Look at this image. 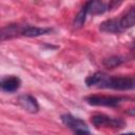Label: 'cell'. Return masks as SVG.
<instances>
[{"label": "cell", "mask_w": 135, "mask_h": 135, "mask_svg": "<svg viewBox=\"0 0 135 135\" xmlns=\"http://www.w3.org/2000/svg\"><path fill=\"white\" fill-rule=\"evenodd\" d=\"M85 84L89 88H102L117 91H129L134 89L135 81L133 77L109 76L103 72H96L86 77Z\"/></svg>", "instance_id": "cell-1"}, {"label": "cell", "mask_w": 135, "mask_h": 135, "mask_svg": "<svg viewBox=\"0 0 135 135\" xmlns=\"http://www.w3.org/2000/svg\"><path fill=\"white\" fill-rule=\"evenodd\" d=\"M85 102L94 107H110L114 108L128 100L123 96H113V95H90L84 98Z\"/></svg>", "instance_id": "cell-2"}, {"label": "cell", "mask_w": 135, "mask_h": 135, "mask_svg": "<svg viewBox=\"0 0 135 135\" xmlns=\"http://www.w3.org/2000/svg\"><path fill=\"white\" fill-rule=\"evenodd\" d=\"M91 122L96 129L100 128H112V129H122L126 122L121 118L111 117L104 114H96L91 117Z\"/></svg>", "instance_id": "cell-3"}, {"label": "cell", "mask_w": 135, "mask_h": 135, "mask_svg": "<svg viewBox=\"0 0 135 135\" xmlns=\"http://www.w3.org/2000/svg\"><path fill=\"white\" fill-rule=\"evenodd\" d=\"M61 121L68 129L73 131L75 134H89L91 132L88 124L82 119L75 117L72 114L66 113L61 115Z\"/></svg>", "instance_id": "cell-4"}, {"label": "cell", "mask_w": 135, "mask_h": 135, "mask_svg": "<svg viewBox=\"0 0 135 135\" xmlns=\"http://www.w3.org/2000/svg\"><path fill=\"white\" fill-rule=\"evenodd\" d=\"M18 103L24 111H26L31 114H35L39 111V103H38L37 99L30 94L20 95L18 97Z\"/></svg>", "instance_id": "cell-5"}, {"label": "cell", "mask_w": 135, "mask_h": 135, "mask_svg": "<svg viewBox=\"0 0 135 135\" xmlns=\"http://www.w3.org/2000/svg\"><path fill=\"white\" fill-rule=\"evenodd\" d=\"M21 86V80L15 75H9L0 78V89L7 93H14Z\"/></svg>", "instance_id": "cell-6"}, {"label": "cell", "mask_w": 135, "mask_h": 135, "mask_svg": "<svg viewBox=\"0 0 135 135\" xmlns=\"http://www.w3.org/2000/svg\"><path fill=\"white\" fill-rule=\"evenodd\" d=\"M82 7L86 15L92 16L101 15L107 11V5L102 0H89Z\"/></svg>", "instance_id": "cell-7"}, {"label": "cell", "mask_w": 135, "mask_h": 135, "mask_svg": "<svg viewBox=\"0 0 135 135\" xmlns=\"http://www.w3.org/2000/svg\"><path fill=\"white\" fill-rule=\"evenodd\" d=\"M99 30L103 33H109V34H120L123 32L120 25L119 18H112L102 21L99 24Z\"/></svg>", "instance_id": "cell-8"}, {"label": "cell", "mask_w": 135, "mask_h": 135, "mask_svg": "<svg viewBox=\"0 0 135 135\" xmlns=\"http://www.w3.org/2000/svg\"><path fill=\"white\" fill-rule=\"evenodd\" d=\"M24 25L20 24H9L2 28H0V41H4L7 39L15 38L17 36H21V32Z\"/></svg>", "instance_id": "cell-9"}, {"label": "cell", "mask_w": 135, "mask_h": 135, "mask_svg": "<svg viewBox=\"0 0 135 135\" xmlns=\"http://www.w3.org/2000/svg\"><path fill=\"white\" fill-rule=\"evenodd\" d=\"M52 32V28L50 27H38V26H33V25H24L21 36L25 37H38L42 35H46Z\"/></svg>", "instance_id": "cell-10"}, {"label": "cell", "mask_w": 135, "mask_h": 135, "mask_svg": "<svg viewBox=\"0 0 135 135\" xmlns=\"http://www.w3.org/2000/svg\"><path fill=\"white\" fill-rule=\"evenodd\" d=\"M120 21V25L122 27L123 31L131 28L134 26L135 24V12H134V7H131L123 16H121L119 18Z\"/></svg>", "instance_id": "cell-11"}, {"label": "cell", "mask_w": 135, "mask_h": 135, "mask_svg": "<svg viewBox=\"0 0 135 135\" xmlns=\"http://www.w3.org/2000/svg\"><path fill=\"white\" fill-rule=\"evenodd\" d=\"M126 61H127V58L126 57L115 55V56H111V57H108V58L103 59L102 64L107 69H115V68L123 64Z\"/></svg>", "instance_id": "cell-12"}, {"label": "cell", "mask_w": 135, "mask_h": 135, "mask_svg": "<svg viewBox=\"0 0 135 135\" xmlns=\"http://www.w3.org/2000/svg\"><path fill=\"white\" fill-rule=\"evenodd\" d=\"M86 16H88V15H86V13L84 12L83 7H81V9L79 11V13L76 15V17H75V19H74V22H73L74 27H76V28L81 27V26L84 24V22H85Z\"/></svg>", "instance_id": "cell-13"}, {"label": "cell", "mask_w": 135, "mask_h": 135, "mask_svg": "<svg viewBox=\"0 0 135 135\" xmlns=\"http://www.w3.org/2000/svg\"><path fill=\"white\" fill-rule=\"evenodd\" d=\"M123 1L124 0H110L109 4L107 6V11H114V9H116L117 7H119L122 4Z\"/></svg>", "instance_id": "cell-14"}]
</instances>
